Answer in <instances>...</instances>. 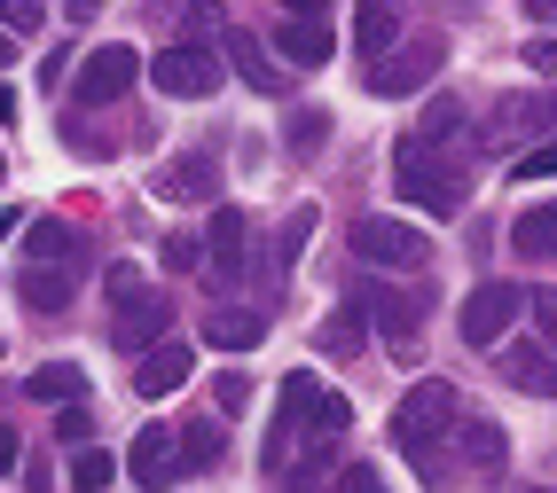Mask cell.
<instances>
[{"instance_id": "13", "label": "cell", "mask_w": 557, "mask_h": 493, "mask_svg": "<svg viewBox=\"0 0 557 493\" xmlns=\"http://www.w3.org/2000/svg\"><path fill=\"white\" fill-rule=\"evenodd\" d=\"M268 55H290L299 71H322L330 55H338V40H330V24L322 16H283V31H275V48Z\"/></svg>"}, {"instance_id": "31", "label": "cell", "mask_w": 557, "mask_h": 493, "mask_svg": "<svg viewBox=\"0 0 557 493\" xmlns=\"http://www.w3.org/2000/svg\"><path fill=\"white\" fill-rule=\"evenodd\" d=\"M87 431H95V424H87V407L71 400V407L55 415V439H63V446H87Z\"/></svg>"}, {"instance_id": "5", "label": "cell", "mask_w": 557, "mask_h": 493, "mask_svg": "<svg viewBox=\"0 0 557 493\" xmlns=\"http://www.w3.org/2000/svg\"><path fill=\"white\" fill-rule=\"evenodd\" d=\"M354 258L361 267H393V275H417L424 258H432V243L417 236L408 219H385V212H369V219H354Z\"/></svg>"}, {"instance_id": "9", "label": "cell", "mask_w": 557, "mask_h": 493, "mask_svg": "<svg viewBox=\"0 0 557 493\" xmlns=\"http://www.w3.org/2000/svg\"><path fill=\"white\" fill-rule=\"evenodd\" d=\"M440 55H448L440 40H408L400 55H377L369 63V94H417L424 79H440Z\"/></svg>"}, {"instance_id": "29", "label": "cell", "mask_w": 557, "mask_h": 493, "mask_svg": "<svg viewBox=\"0 0 557 493\" xmlns=\"http://www.w3.org/2000/svg\"><path fill=\"white\" fill-rule=\"evenodd\" d=\"M307 236H314V204H299V212L283 219V243H275V258H283V267H299V251H307Z\"/></svg>"}, {"instance_id": "18", "label": "cell", "mask_w": 557, "mask_h": 493, "mask_svg": "<svg viewBox=\"0 0 557 493\" xmlns=\"http://www.w3.org/2000/svg\"><path fill=\"white\" fill-rule=\"evenodd\" d=\"M228 63H236V79H244L251 94H283V63L259 48L251 31H236V24H228Z\"/></svg>"}, {"instance_id": "14", "label": "cell", "mask_w": 557, "mask_h": 493, "mask_svg": "<svg viewBox=\"0 0 557 493\" xmlns=\"http://www.w3.org/2000/svg\"><path fill=\"white\" fill-rule=\"evenodd\" d=\"M189 345H173V337H165V345H150V353H141V368H134V392L141 400H165V392H181V384H189Z\"/></svg>"}, {"instance_id": "10", "label": "cell", "mask_w": 557, "mask_h": 493, "mask_svg": "<svg viewBox=\"0 0 557 493\" xmlns=\"http://www.w3.org/2000/svg\"><path fill=\"white\" fill-rule=\"evenodd\" d=\"M165 321H173V306L158 290H126L119 298V321H110V345H119V353H150L165 337Z\"/></svg>"}, {"instance_id": "11", "label": "cell", "mask_w": 557, "mask_h": 493, "mask_svg": "<svg viewBox=\"0 0 557 493\" xmlns=\"http://www.w3.org/2000/svg\"><path fill=\"white\" fill-rule=\"evenodd\" d=\"M244 236H251V219H244L236 204H220L212 227L197 236V258L212 267V282H244Z\"/></svg>"}, {"instance_id": "23", "label": "cell", "mask_w": 557, "mask_h": 493, "mask_svg": "<svg viewBox=\"0 0 557 493\" xmlns=\"http://www.w3.org/2000/svg\"><path fill=\"white\" fill-rule=\"evenodd\" d=\"M503 376H510L518 392L549 400V345H510V353H503Z\"/></svg>"}, {"instance_id": "30", "label": "cell", "mask_w": 557, "mask_h": 493, "mask_svg": "<svg viewBox=\"0 0 557 493\" xmlns=\"http://www.w3.org/2000/svg\"><path fill=\"white\" fill-rule=\"evenodd\" d=\"M0 16H9V31H40L48 0H0Z\"/></svg>"}, {"instance_id": "26", "label": "cell", "mask_w": 557, "mask_h": 493, "mask_svg": "<svg viewBox=\"0 0 557 493\" xmlns=\"http://www.w3.org/2000/svg\"><path fill=\"white\" fill-rule=\"evenodd\" d=\"M173 454H181V470H212L220 463V431L212 424H189V431L173 439Z\"/></svg>"}, {"instance_id": "17", "label": "cell", "mask_w": 557, "mask_h": 493, "mask_svg": "<svg viewBox=\"0 0 557 493\" xmlns=\"http://www.w3.org/2000/svg\"><path fill=\"white\" fill-rule=\"evenodd\" d=\"M126 470L141 478V493H165L181 478V454H173V431H141L134 454H126Z\"/></svg>"}, {"instance_id": "46", "label": "cell", "mask_w": 557, "mask_h": 493, "mask_svg": "<svg viewBox=\"0 0 557 493\" xmlns=\"http://www.w3.org/2000/svg\"><path fill=\"white\" fill-rule=\"evenodd\" d=\"M534 493H549V485H534Z\"/></svg>"}, {"instance_id": "36", "label": "cell", "mask_w": 557, "mask_h": 493, "mask_svg": "<svg viewBox=\"0 0 557 493\" xmlns=\"http://www.w3.org/2000/svg\"><path fill=\"white\" fill-rule=\"evenodd\" d=\"M165 267H197V236H165Z\"/></svg>"}, {"instance_id": "4", "label": "cell", "mask_w": 557, "mask_h": 493, "mask_svg": "<svg viewBox=\"0 0 557 493\" xmlns=\"http://www.w3.org/2000/svg\"><path fill=\"white\" fill-rule=\"evenodd\" d=\"M346 306H354L361 321H377V329H385L393 361H417V337H424V306H417L408 290H393V282H377V275H354Z\"/></svg>"}, {"instance_id": "41", "label": "cell", "mask_w": 557, "mask_h": 493, "mask_svg": "<svg viewBox=\"0 0 557 493\" xmlns=\"http://www.w3.org/2000/svg\"><path fill=\"white\" fill-rule=\"evenodd\" d=\"M549 9H557V0H527V16H534L542 31H549Z\"/></svg>"}, {"instance_id": "39", "label": "cell", "mask_w": 557, "mask_h": 493, "mask_svg": "<svg viewBox=\"0 0 557 493\" xmlns=\"http://www.w3.org/2000/svg\"><path fill=\"white\" fill-rule=\"evenodd\" d=\"M275 9H283V16H322L330 0H275Z\"/></svg>"}, {"instance_id": "3", "label": "cell", "mask_w": 557, "mask_h": 493, "mask_svg": "<svg viewBox=\"0 0 557 493\" xmlns=\"http://www.w3.org/2000/svg\"><path fill=\"white\" fill-rule=\"evenodd\" d=\"M283 431H299L314 454H330V446H338V431H354V400L330 392L314 368H290V376H283Z\"/></svg>"}, {"instance_id": "35", "label": "cell", "mask_w": 557, "mask_h": 493, "mask_svg": "<svg viewBox=\"0 0 557 493\" xmlns=\"http://www.w3.org/2000/svg\"><path fill=\"white\" fill-rule=\"evenodd\" d=\"M338 493H385V485H377V470H369V463H354V470L338 478Z\"/></svg>"}, {"instance_id": "12", "label": "cell", "mask_w": 557, "mask_h": 493, "mask_svg": "<svg viewBox=\"0 0 557 493\" xmlns=\"http://www.w3.org/2000/svg\"><path fill=\"white\" fill-rule=\"evenodd\" d=\"M158 204H212V188H220V165L212 157H173V165H158Z\"/></svg>"}, {"instance_id": "34", "label": "cell", "mask_w": 557, "mask_h": 493, "mask_svg": "<svg viewBox=\"0 0 557 493\" xmlns=\"http://www.w3.org/2000/svg\"><path fill=\"white\" fill-rule=\"evenodd\" d=\"M518 180H549V134H542V149H527V157H518Z\"/></svg>"}, {"instance_id": "15", "label": "cell", "mask_w": 557, "mask_h": 493, "mask_svg": "<svg viewBox=\"0 0 557 493\" xmlns=\"http://www.w3.org/2000/svg\"><path fill=\"white\" fill-rule=\"evenodd\" d=\"M400 0H354V55H369V63H377L393 40H400Z\"/></svg>"}, {"instance_id": "42", "label": "cell", "mask_w": 557, "mask_h": 493, "mask_svg": "<svg viewBox=\"0 0 557 493\" xmlns=\"http://www.w3.org/2000/svg\"><path fill=\"white\" fill-rule=\"evenodd\" d=\"M0 118H16V87H0Z\"/></svg>"}, {"instance_id": "1", "label": "cell", "mask_w": 557, "mask_h": 493, "mask_svg": "<svg viewBox=\"0 0 557 493\" xmlns=\"http://www.w3.org/2000/svg\"><path fill=\"white\" fill-rule=\"evenodd\" d=\"M456 415H463V400H456V384H440V376H424V384L393 407V446L417 463L424 485H448V478H456V463H448Z\"/></svg>"}, {"instance_id": "2", "label": "cell", "mask_w": 557, "mask_h": 493, "mask_svg": "<svg viewBox=\"0 0 557 493\" xmlns=\"http://www.w3.org/2000/svg\"><path fill=\"white\" fill-rule=\"evenodd\" d=\"M393 188L417 212H432V219H456L463 212V197H471V173L456 165V157H440V149H424L417 134L408 141H393Z\"/></svg>"}, {"instance_id": "6", "label": "cell", "mask_w": 557, "mask_h": 493, "mask_svg": "<svg viewBox=\"0 0 557 493\" xmlns=\"http://www.w3.org/2000/svg\"><path fill=\"white\" fill-rule=\"evenodd\" d=\"M518 314H527V290H518V282H479V290L463 298V345H479V353L503 345V329H510Z\"/></svg>"}, {"instance_id": "20", "label": "cell", "mask_w": 557, "mask_h": 493, "mask_svg": "<svg viewBox=\"0 0 557 493\" xmlns=\"http://www.w3.org/2000/svg\"><path fill=\"white\" fill-rule=\"evenodd\" d=\"M79 227L71 219H32V267H79Z\"/></svg>"}, {"instance_id": "27", "label": "cell", "mask_w": 557, "mask_h": 493, "mask_svg": "<svg viewBox=\"0 0 557 493\" xmlns=\"http://www.w3.org/2000/svg\"><path fill=\"white\" fill-rule=\"evenodd\" d=\"M361 337H369V321L346 306V314H330V321H322V353H330V361H338V353H361Z\"/></svg>"}, {"instance_id": "24", "label": "cell", "mask_w": 557, "mask_h": 493, "mask_svg": "<svg viewBox=\"0 0 557 493\" xmlns=\"http://www.w3.org/2000/svg\"><path fill=\"white\" fill-rule=\"evenodd\" d=\"M205 337H212L220 353H251L259 337H268V321H259V314H228V306H220V314L205 321Z\"/></svg>"}, {"instance_id": "45", "label": "cell", "mask_w": 557, "mask_h": 493, "mask_svg": "<svg viewBox=\"0 0 557 493\" xmlns=\"http://www.w3.org/2000/svg\"><path fill=\"white\" fill-rule=\"evenodd\" d=\"M283 493H307V485H283Z\"/></svg>"}, {"instance_id": "21", "label": "cell", "mask_w": 557, "mask_h": 493, "mask_svg": "<svg viewBox=\"0 0 557 493\" xmlns=\"http://www.w3.org/2000/svg\"><path fill=\"white\" fill-rule=\"evenodd\" d=\"M71 290H79V267H32L24 275V298L40 314H71Z\"/></svg>"}, {"instance_id": "37", "label": "cell", "mask_w": 557, "mask_h": 493, "mask_svg": "<svg viewBox=\"0 0 557 493\" xmlns=\"http://www.w3.org/2000/svg\"><path fill=\"white\" fill-rule=\"evenodd\" d=\"M220 24H228V16H220V0H197V9H189V31H220Z\"/></svg>"}, {"instance_id": "8", "label": "cell", "mask_w": 557, "mask_h": 493, "mask_svg": "<svg viewBox=\"0 0 557 493\" xmlns=\"http://www.w3.org/2000/svg\"><path fill=\"white\" fill-rule=\"evenodd\" d=\"M134 79H141V55L119 48V40H102V48L79 55V102H119Z\"/></svg>"}, {"instance_id": "25", "label": "cell", "mask_w": 557, "mask_h": 493, "mask_svg": "<svg viewBox=\"0 0 557 493\" xmlns=\"http://www.w3.org/2000/svg\"><path fill=\"white\" fill-rule=\"evenodd\" d=\"M110 478H119L110 446H79V454H71V493H110Z\"/></svg>"}, {"instance_id": "38", "label": "cell", "mask_w": 557, "mask_h": 493, "mask_svg": "<svg viewBox=\"0 0 557 493\" xmlns=\"http://www.w3.org/2000/svg\"><path fill=\"white\" fill-rule=\"evenodd\" d=\"M102 290H110V298H126V290H141V275H134V267H110V275H102Z\"/></svg>"}, {"instance_id": "22", "label": "cell", "mask_w": 557, "mask_h": 493, "mask_svg": "<svg viewBox=\"0 0 557 493\" xmlns=\"http://www.w3.org/2000/svg\"><path fill=\"white\" fill-rule=\"evenodd\" d=\"M549 236H557V227H549V197H542V204H527V212H518V227H510V251H518V258H542V267H549V251H557Z\"/></svg>"}, {"instance_id": "40", "label": "cell", "mask_w": 557, "mask_h": 493, "mask_svg": "<svg viewBox=\"0 0 557 493\" xmlns=\"http://www.w3.org/2000/svg\"><path fill=\"white\" fill-rule=\"evenodd\" d=\"M16 454H24V446H16V431H9V424H0V470H9V463H16Z\"/></svg>"}, {"instance_id": "44", "label": "cell", "mask_w": 557, "mask_h": 493, "mask_svg": "<svg viewBox=\"0 0 557 493\" xmlns=\"http://www.w3.org/2000/svg\"><path fill=\"white\" fill-rule=\"evenodd\" d=\"M16 63V40H9V31H0V71H9Z\"/></svg>"}, {"instance_id": "16", "label": "cell", "mask_w": 557, "mask_h": 493, "mask_svg": "<svg viewBox=\"0 0 557 493\" xmlns=\"http://www.w3.org/2000/svg\"><path fill=\"white\" fill-rule=\"evenodd\" d=\"M448 446H463V470H503L510 463V439H503V424H487V415H456Z\"/></svg>"}, {"instance_id": "33", "label": "cell", "mask_w": 557, "mask_h": 493, "mask_svg": "<svg viewBox=\"0 0 557 493\" xmlns=\"http://www.w3.org/2000/svg\"><path fill=\"white\" fill-rule=\"evenodd\" d=\"M212 400H220V407H228V415H236V407L251 400V384H244V376H220V384H212Z\"/></svg>"}, {"instance_id": "43", "label": "cell", "mask_w": 557, "mask_h": 493, "mask_svg": "<svg viewBox=\"0 0 557 493\" xmlns=\"http://www.w3.org/2000/svg\"><path fill=\"white\" fill-rule=\"evenodd\" d=\"M16 219H24V212H0V243H9V236H16Z\"/></svg>"}, {"instance_id": "32", "label": "cell", "mask_w": 557, "mask_h": 493, "mask_svg": "<svg viewBox=\"0 0 557 493\" xmlns=\"http://www.w3.org/2000/svg\"><path fill=\"white\" fill-rule=\"evenodd\" d=\"M290 141H299V149H322V141H330V118H322V110H299V134H290Z\"/></svg>"}, {"instance_id": "19", "label": "cell", "mask_w": 557, "mask_h": 493, "mask_svg": "<svg viewBox=\"0 0 557 493\" xmlns=\"http://www.w3.org/2000/svg\"><path fill=\"white\" fill-rule=\"evenodd\" d=\"M24 392L48 400V407H71V400H87V368H79V361H48V368L24 376Z\"/></svg>"}, {"instance_id": "7", "label": "cell", "mask_w": 557, "mask_h": 493, "mask_svg": "<svg viewBox=\"0 0 557 493\" xmlns=\"http://www.w3.org/2000/svg\"><path fill=\"white\" fill-rule=\"evenodd\" d=\"M150 79H158V94H181V102H205V94L220 87V55H212V48H197V40H181V48L150 55Z\"/></svg>"}, {"instance_id": "28", "label": "cell", "mask_w": 557, "mask_h": 493, "mask_svg": "<svg viewBox=\"0 0 557 493\" xmlns=\"http://www.w3.org/2000/svg\"><path fill=\"white\" fill-rule=\"evenodd\" d=\"M463 134V102H448V94H440L432 110H424V126H417V141L432 149V141H456Z\"/></svg>"}]
</instances>
